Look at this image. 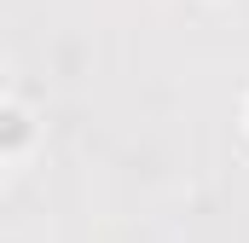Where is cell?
<instances>
[{
  "label": "cell",
  "mask_w": 249,
  "mask_h": 243,
  "mask_svg": "<svg viewBox=\"0 0 249 243\" xmlns=\"http://www.w3.org/2000/svg\"><path fill=\"white\" fill-rule=\"evenodd\" d=\"M244 127H249V99H244Z\"/></svg>",
  "instance_id": "2"
},
{
  "label": "cell",
  "mask_w": 249,
  "mask_h": 243,
  "mask_svg": "<svg viewBox=\"0 0 249 243\" xmlns=\"http://www.w3.org/2000/svg\"><path fill=\"white\" fill-rule=\"evenodd\" d=\"M35 110L29 104H18V99H0V156L6 162H18L29 145H35Z\"/></svg>",
  "instance_id": "1"
},
{
  "label": "cell",
  "mask_w": 249,
  "mask_h": 243,
  "mask_svg": "<svg viewBox=\"0 0 249 243\" xmlns=\"http://www.w3.org/2000/svg\"><path fill=\"white\" fill-rule=\"evenodd\" d=\"M0 180H6V156H0Z\"/></svg>",
  "instance_id": "4"
},
{
  "label": "cell",
  "mask_w": 249,
  "mask_h": 243,
  "mask_svg": "<svg viewBox=\"0 0 249 243\" xmlns=\"http://www.w3.org/2000/svg\"><path fill=\"white\" fill-rule=\"evenodd\" d=\"M0 99H6V75H0Z\"/></svg>",
  "instance_id": "3"
}]
</instances>
